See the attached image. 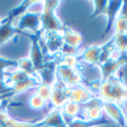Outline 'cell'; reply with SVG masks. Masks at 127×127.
<instances>
[{
	"mask_svg": "<svg viewBox=\"0 0 127 127\" xmlns=\"http://www.w3.org/2000/svg\"><path fill=\"white\" fill-rule=\"evenodd\" d=\"M126 88L124 81L117 74L111 75L108 79L101 81V84L97 91V97L102 101H113L122 107L127 101Z\"/></svg>",
	"mask_w": 127,
	"mask_h": 127,
	"instance_id": "1",
	"label": "cell"
},
{
	"mask_svg": "<svg viewBox=\"0 0 127 127\" xmlns=\"http://www.w3.org/2000/svg\"><path fill=\"white\" fill-rule=\"evenodd\" d=\"M60 1H43V10L41 14V23H42V33L48 32H62L64 28V24L56 16Z\"/></svg>",
	"mask_w": 127,
	"mask_h": 127,
	"instance_id": "2",
	"label": "cell"
},
{
	"mask_svg": "<svg viewBox=\"0 0 127 127\" xmlns=\"http://www.w3.org/2000/svg\"><path fill=\"white\" fill-rule=\"evenodd\" d=\"M42 12H34L26 10L23 15L14 20L12 25L19 33H27L37 35L42 33V23H41Z\"/></svg>",
	"mask_w": 127,
	"mask_h": 127,
	"instance_id": "3",
	"label": "cell"
},
{
	"mask_svg": "<svg viewBox=\"0 0 127 127\" xmlns=\"http://www.w3.org/2000/svg\"><path fill=\"white\" fill-rule=\"evenodd\" d=\"M56 77L69 88L83 84L84 82L83 77H82L81 72L78 70V67H69L58 64L56 65Z\"/></svg>",
	"mask_w": 127,
	"mask_h": 127,
	"instance_id": "4",
	"label": "cell"
},
{
	"mask_svg": "<svg viewBox=\"0 0 127 127\" xmlns=\"http://www.w3.org/2000/svg\"><path fill=\"white\" fill-rule=\"evenodd\" d=\"M29 36L32 37V45H31V52H29L28 58L33 62L34 69L37 72L46 64L47 60H46L45 52H44L41 44V34H37V35L29 34Z\"/></svg>",
	"mask_w": 127,
	"mask_h": 127,
	"instance_id": "5",
	"label": "cell"
},
{
	"mask_svg": "<svg viewBox=\"0 0 127 127\" xmlns=\"http://www.w3.org/2000/svg\"><path fill=\"white\" fill-rule=\"evenodd\" d=\"M33 124L36 127H67V120L63 115L62 109L51 108L45 117Z\"/></svg>",
	"mask_w": 127,
	"mask_h": 127,
	"instance_id": "6",
	"label": "cell"
},
{
	"mask_svg": "<svg viewBox=\"0 0 127 127\" xmlns=\"http://www.w3.org/2000/svg\"><path fill=\"white\" fill-rule=\"evenodd\" d=\"M41 38L44 41V47L46 48V53L48 56L58 55L62 46L64 45L62 37V32H48L41 33Z\"/></svg>",
	"mask_w": 127,
	"mask_h": 127,
	"instance_id": "7",
	"label": "cell"
},
{
	"mask_svg": "<svg viewBox=\"0 0 127 127\" xmlns=\"http://www.w3.org/2000/svg\"><path fill=\"white\" fill-rule=\"evenodd\" d=\"M70 88L66 87L58 77L55 79V82L52 84V96L50 99V103L52 108H62L67 102L69 98Z\"/></svg>",
	"mask_w": 127,
	"mask_h": 127,
	"instance_id": "8",
	"label": "cell"
},
{
	"mask_svg": "<svg viewBox=\"0 0 127 127\" xmlns=\"http://www.w3.org/2000/svg\"><path fill=\"white\" fill-rule=\"evenodd\" d=\"M103 51V44L101 45H91L79 51L78 59L80 63H87L89 65H98L100 56Z\"/></svg>",
	"mask_w": 127,
	"mask_h": 127,
	"instance_id": "9",
	"label": "cell"
},
{
	"mask_svg": "<svg viewBox=\"0 0 127 127\" xmlns=\"http://www.w3.org/2000/svg\"><path fill=\"white\" fill-rule=\"evenodd\" d=\"M95 97H97V95L95 92H92L91 89L87 88L84 84H80V86L70 88L67 101L79 103V105H84Z\"/></svg>",
	"mask_w": 127,
	"mask_h": 127,
	"instance_id": "10",
	"label": "cell"
},
{
	"mask_svg": "<svg viewBox=\"0 0 127 127\" xmlns=\"http://www.w3.org/2000/svg\"><path fill=\"white\" fill-rule=\"evenodd\" d=\"M102 110L113 119L118 127H126L125 124V113L118 103L113 101H102Z\"/></svg>",
	"mask_w": 127,
	"mask_h": 127,
	"instance_id": "11",
	"label": "cell"
},
{
	"mask_svg": "<svg viewBox=\"0 0 127 127\" xmlns=\"http://www.w3.org/2000/svg\"><path fill=\"white\" fill-rule=\"evenodd\" d=\"M127 63V55L125 54L123 58H120L119 60L117 61H111V60H107L106 62H103L102 64L98 65L99 69L101 71V78L100 80L103 81V80L108 79L111 75H115L117 73L118 69H119L122 65L126 64Z\"/></svg>",
	"mask_w": 127,
	"mask_h": 127,
	"instance_id": "12",
	"label": "cell"
},
{
	"mask_svg": "<svg viewBox=\"0 0 127 127\" xmlns=\"http://www.w3.org/2000/svg\"><path fill=\"white\" fill-rule=\"evenodd\" d=\"M41 83H42V81H41V79H39L38 74H37V73H34V74L29 75L28 78H26L25 80H23V81H20V82H17L14 86H11L12 94H14V96H16V95L26 92L29 89L37 88Z\"/></svg>",
	"mask_w": 127,
	"mask_h": 127,
	"instance_id": "13",
	"label": "cell"
},
{
	"mask_svg": "<svg viewBox=\"0 0 127 127\" xmlns=\"http://www.w3.org/2000/svg\"><path fill=\"white\" fill-rule=\"evenodd\" d=\"M12 23H14V19L9 16L0 22V46L8 42L10 38H12L15 35L20 34L14 27Z\"/></svg>",
	"mask_w": 127,
	"mask_h": 127,
	"instance_id": "14",
	"label": "cell"
},
{
	"mask_svg": "<svg viewBox=\"0 0 127 127\" xmlns=\"http://www.w3.org/2000/svg\"><path fill=\"white\" fill-rule=\"evenodd\" d=\"M122 2L123 1H108L107 8H106L105 15H103V16L107 17V26H106L103 35H106L108 32L113 28L114 22H115L116 17L119 14L120 7H122Z\"/></svg>",
	"mask_w": 127,
	"mask_h": 127,
	"instance_id": "15",
	"label": "cell"
},
{
	"mask_svg": "<svg viewBox=\"0 0 127 127\" xmlns=\"http://www.w3.org/2000/svg\"><path fill=\"white\" fill-rule=\"evenodd\" d=\"M62 37L64 44L75 48H80V45L82 43V35L79 32L74 31V29L70 28V27H65L62 31Z\"/></svg>",
	"mask_w": 127,
	"mask_h": 127,
	"instance_id": "16",
	"label": "cell"
},
{
	"mask_svg": "<svg viewBox=\"0 0 127 127\" xmlns=\"http://www.w3.org/2000/svg\"><path fill=\"white\" fill-rule=\"evenodd\" d=\"M67 120V127H96L98 125H103L107 124L108 120H96V122H89V120H84L81 117H75L71 118Z\"/></svg>",
	"mask_w": 127,
	"mask_h": 127,
	"instance_id": "17",
	"label": "cell"
},
{
	"mask_svg": "<svg viewBox=\"0 0 127 127\" xmlns=\"http://www.w3.org/2000/svg\"><path fill=\"white\" fill-rule=\"evenodd\" d=\"M61 109H62L63 115L65 116V118H66V119H71V118L79 117V114L81 113V110H82V106L79 105V103L67 101Z\"/></svg>",
	"mask_w": 127,
	"mask_h": 127,
	"instance_id": "18",
	"label": "cell"
},
{
	"mask_svg": "<svg viewBox=\"0 0 127 127\" xmlns=\"http://www.w3.org/2000/svg\"><path fill=\"white\" fill-rule=\"evenodd\" d=\"M15 67H17V60H10L0 56V80L5 81L8 71Z\"/></svg>",
	"mask_w": 127,
	"mask_h": 127,
	"instance_id": "19",
	"label": "cell"
},
{
	"mask_svg": "<svg viewBox=\"0 0 127 127\" xmlns=\"http://www.w3.org/2000/svg\"><path fill=\"white\" fill-rule=\"evenodd\" d=\"M17 69L20 71H24L28 74H34L36 73L35 69H34L33 62L31 61L29 58H23L20 60H17Z\"/></svg>",
	"mask_w": 127,
	"mask_h": 127,
	"instance_id": "20",
	"label": "cell"
},
{
	"mask_svg": "<svg viewBox=\"0 0 127 127\" xmlns=\"http://www.w3.org/2000/svg\"><path fill=\"white\" fill-rule=\"evenodd\" d=\"M35 94L38 95L43 100H45L46 102H50L51 96H52V86L45 83H41L35 90Z\"/></svg>",
	"mask_w": 127,
	"mask_h": 127,
	"instance_id": "21",
	"label": "cell"
},
{
	"mask_svg": "<svg viewBox=\"0 0 127 127\" xmlns=\"http://www.w3.org/2000/svg\"><path fill=\"white\" fill-rule=\"evenodd\" d=\"M113 28L115 34H127V18L118 15L114 22Z\"/></svg>",
	"mask_w": 127,
	"mask_h": 127,
	"instance_id": "22",
	"label": "cell"
},
{
	"mask_svg": "<svg viewBox=\"0 0 127 127\" xmlns=\"http://www.w3.org/2000/svg\"><path fill=\"white\" fill-rule=\"evenodd\" d=\"M28 105H29V107L35 109V110H39V109H43L46 106V101L43 100L38 95H36L35 92H34V94L29 97Z\"/></svg>",
	"mask_w": 127,
	"mask_h": 127,
	"instance_id": "23",
	"label": "cell"
},
{
	"mask_svg": "<svg viewBox=\"0 0 127 127\" xmlns=\"http://www.w3.org/2000/svg\"><path fill=\"white\" fill-rule=\"evenodd\" d=\"M94 5V14L91 15V17H98V16H103L107 8L108 1L101 0V1H92Z\"/></svg>",
	"mask_w": 127,
	"mask_h": 127,
	"instance_id": "24",
	"label": "cell"
},
{
	"mask_svg": "<svg viewBox=\"0 0 127 127\" xmlns=\"http://www.w3.org/2000/svg\"><path fill=\"white\" fill-rule=\"evenodd\" d=\"M3 96L14 97V94H12V89L10 87H8L3 80H0V97H3Z\"/></svg>",
	"mask_w": 127,
	"mask_h": 127,
	"instance_id": "25",
	"label": "cell"
},
{
	"mask_svg": "<svg viewBox=\"0 0 127 127\" xmlns=\"http://www.w3.org/2000/svg\"><path fill=\"white\" fill-rule=\"evenodd\" d=\"M119 16L122 17H125L127 18V1H123L122 2V7H120V10H119Z\"/></svg>",
	"mask_w": 127,
	"mask_h": 127,
	"instance_id": "26",
	"label": "cell"
},
{
	"mask_svg": "<svg viewBox=\"0 0 127 127\" xmlns=\"http://www.w3.org/2000/svg\"><path fill=\"white\" fill-rule=\"evenodd\" d=\"M125 54H126V55H127V47H126V52H125Z\"/></svg>",
	"mask_w": 127,
	"mask_h": 127,
	"instance_id": "27",
	"label": "cell"
},
{
	"mask_svg": "<svg viewBox=\"0 0 127 127\" xmlns=\"http://www.w3.org/2000/svg\"><path fill=\"white\" fill-rule=\"evenodd\" d=\"M126 97H127V88H126Z\"/></svg>",
	"mask_w": 127,
	"mask_h": 127,
	"instance_id": "28",
	"label": "cell"
},
{
	"mask_svg": "<svg viewBox=\"0 0 127 127\" xmlns=\"http://www.w3.org/2000/svg\"><path fill=\"white\" fill-rule=\"evenodd\" d=\"M0 22H1V20H0Z\"/></svg>",
	"mask_w": 127,
	"mask_h": 127,
	"instance_id": "29",
	"label": "cell"
},
{
	"mask_svg": "<svg viewBox=\"0 0 127 127\" xmlns=\"http://www.w3.org/2000/svg\"><path fill=\"white\" fill-rule=\"evenodd\" d=\"M0 127H1V126H0Z\"/></svg>",
	"mask_w": 127,
	"mask_h": 127,
	"instance_id": "30",
	"label": "cell"
},
{
	"mask_svg": "<svg viewBox=\"0 0 127 127\" xmlns=\"http://www.w3.org/2000/svg\"><path fill=\"white\" fill-rule=\"evenodd\" d=\"M126 127H127V126H126Z\"/></svg>",
	"mask_w": 127,
	"mask_h": 127,
	"instance_id": "31",
	"label": "cell"
}]
</instances>
